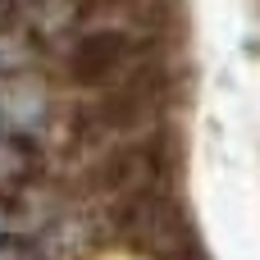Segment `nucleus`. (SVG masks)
<instances>
[]
</instances>
